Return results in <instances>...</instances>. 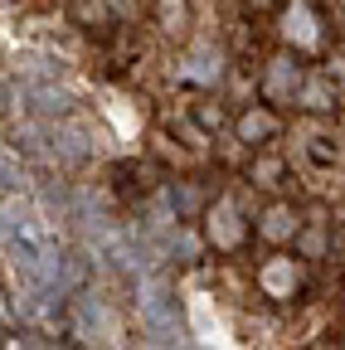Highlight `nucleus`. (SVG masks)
<instances>
[{
	"mask_svg": "<svg viewBox=\"0 0 345 350\" xmlns=\"http://www.w3.org/2000/svg\"><path fill=\"white\" fill-rule=\"evenodd\" d=\"M331 15L321 10V0H277V39L301 59H321L331 44Z\"/></svg>",
	"mask_w": 345,
	"mask_h": 350,
	"instance_id": "nucleus-1",
	"label": "nucleus"
},
{
	"mask_svg": "<svg viewBox=\"0 0 345 350\" xmlns=\"http://www.w3.org/2000/svg\"><path fill=\"white\" fill-rule=\"evenodd\" d=\"M204 243L219 253V258L248 253V243H253V219H248V209H243V200H238L234 190L214 195V200L204 204Z\"/></svg>",
	"mask_w": 345,
	"mask_h": 350,
	"instance_id": "nucleus-2",
	"label": "nucleus"
},
{
	"mask_svg": "<svg viewBox=\"0 0 345 350\" xmlns=\"http://www.w3.org/2000/svg\"><path fill=\"white\" fill-rule=\"evenodd\" d=\"M253 292L273 301V306H292L307 292V258L301 253H287V248H273L263 262L253 268Z\"/></svg>",
	"mask_w": 345,
	"mask_h": 350,
	"instance_id": "nucleus-3",
	"label": "nucleus"
},
{
	"mask_svg": "<svg viewBox=\"0 0 345 350\" xmlns=\"http://www.w3.org/2000/svg\"><path fill=\"white\" fill-rule=\"evenodd\" d=\"M234 137H238V146H277L282 137H287V117H282V107H273L268 98H258V103H243L238 107V117H234Z\"/></svg>",
	"mask_w": 345,
	"mask_h": 350,
	"instance_id": "nucleus-4",
	"label": "nucleus"
},
{
	"mask_svg": "<svg viewBox=\"0 0 345 350\" xmlns=\"http://www.w3.org/2000/svg\"><path fill=\"white\" fill-rule=\"evenodd\" d=\"M301 78H307V59L292 54L287 44H282V49L263 64V73H258V93H263L273 107H292L296 88H301Z\"/></svg>",
	"mask_w": 345,
	"mask_h": 350,
	"instance_id": "nucleus-5",
	"label": "nucleus"
},
{
	"mask_svg": "<svg viewBox=\"0 0 345 350\" xmlns=\"http://www.w3.org/2000/svg\"><path fill=\"white\" fill-rule=\"evenodd\" d=\"M296 229H301V209H296L292 200H282V195H273V200L263 204V214L253 219V239L268 243V248H292Z\"/></svg>",
	"mask_w": 345,
	"mask_h": 350,
	"instance_id": "nucleus-6",
	"label": "nucleus"
},
{
	"mask_svg": "<svg viewBox=\"0 0 345 350\" xmlns=\"http://www.w3.org/2000/svg\"><path fill=\"white\" fill-rule=\"evenodd\" d=\"M248 180H253V190H268V195H277V190L287 185V161H282V151H277V146H253Z\"/></svg>",
	"mask_w": 345,
	"mask_h": 350,
	"instance_id": "nucleus-7",
	"label": "nucleus"
},
{
	"mask_svg": "<svg viewBox=\"0 0 345 350\" xmlns=\"http://www.w3.org/2000/svg\"><path fill=\"white\" fill-rule=\"evenodd\" d=\"M68 15L78 29H88V34H112L117 29V5L112 0H68Z\"/></svg>",
	"mask_w": 345,
	"mask_h": 350,
	"instance_id": "nucleus-8",
	"label": "nucleus"
},
{
	"mask_svg": "<svg viewBox=\"0 0 345 350\" xmlns=\"http://www.w3.org/2000/svg\"><path fill=\"white\" fill-rule=\"evenodd\" d=\"M156 25H161V34H170V39H185L190 25H195L190 0H161V5H156Z\"/></svg>",
	"mask_w": 345,
	"mask_h": 350,
	"instance_id": "nucleus-9",
	"label": "nucleus"
},
{
	"mask_svg": "<svg viewBox=\"0 0 345 350\" xmlns=\"http://www.w3.org/2000/svg\"><path fill=\"white\" fill-rule=\"evenodd\" d=\"M253 10H277V0H253Z\"/></svg>",
	"mask_w": 345,
	"mask_h": 350,
	"instance_id": "nucleus-10",
	"label": "nucleus"
}]
</instances>
